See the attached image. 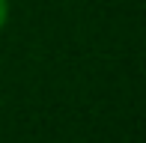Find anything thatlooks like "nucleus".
I'll return each instance as SVG.
<instances>
[{"label": "nucleus", "instance_id": "nucleus-1", "mask_svg": "<svg viewBox=\"0 0 146 143\" xmlns=\"http://www.w3.org/2000/svg\"><path fill=\"white\" fill-rule=\"evenodd\" d=\"M6 18H9V0H0V27L6 24Z\"/></svg>", "mask_w": 146, "mask_h": 143}]
</instances>
